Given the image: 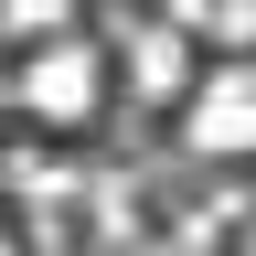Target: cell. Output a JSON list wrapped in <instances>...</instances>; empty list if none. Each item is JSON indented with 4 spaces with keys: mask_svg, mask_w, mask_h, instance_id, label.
<instances>
[{
    "mask_svg": "<svg viewBox=\"0 0 256 256\" xmlns=\"http://www.w3.org/2000/svg\"><path fill=\"white\" fill-rule=\"evenodd\" d=\"M11 107L32 128H86L96 107H107V54L86 43V32H64V43H32L22 75H11Z\"/></svg>",
    "mask_w": 256,
    "mask_h": 256,
    "instance_id": "cell-1",
    "label": "cell"
},
{
    "mask_svg": "<svg viewBox=\"0 0 256 256\" xmlns=\"http://www.w3.org/2000/svg\"><path fill=\"white\" fill-rule=\"evenodd\" d=\"M182 139H192V160H246V150H256V64H246V54L214 64V75L192 86Z\"/></svg>",
    "mask_w": 256,
    "mask_h": 256,
    "instance_id": "cell-2",
    "label": "cell"
},
{
    "mask_svg": "<svg viewBox=\"0 0 256 256\" xmlns=\"http://www.w3.org/2000/svg\"><path fill=\"white\" fill-rule=\"evenodd\" d=\"M118 75H128V96H139V107H171V96L192 107V86H203V75H192V32H182V22H150L139 43H128Z\"/></svg>",
    "mask_w": 256,
    "mask_h": 256,
    "instance_id": "cell-3",
    "label": "cell"
},
{
    "mask_svg": "<svg viewBox=\"0 0 256 256\" xmlns=\"http://www.w3.org/2000/svg\"><path fill=\"white\" fill-rule=\"evenodd\" d=\"M11 182H22V203H32V214H54L64 192H75V171H64V160H43V150H11Z\"/></svg>",
    "mask_w": 256,
    "mask_h": 256,
    "instance_id": "cell-4",
    "label": "cell"
},
{
    "mask_svg": "<svg viewBox=\"0 0 256 256\" xmlns=\"http://www.w3.org/2000/svg\"><path fill=\"white\" fill-rule=\"evenodd\" d=\"M75 32V0H11V43L32 54V43H64Z\"/></svg>",
    "mask_w": 256,
    "mask_h": 256,
    "instance_id": "cell-5",
    "label": "cell"
},
{
    "mask_svg": "<svg viewBox=\"0 0 256 256\" xmlns=\"http://www.w3.org/2000/svg\"><path fill=\"white\" fill-rule=\"evenodd\" d=\"M128 256H171V246H128Z\"/></svg>",
    "mask_w": 256,
    "mask_h": 256,
    "instance_id": "cell-6",
    "label": "cell"
},
{
    "mask_svg": "<svg viewBox=\"0 0 256 256\" xmlns=\"http://www.w3.org/2000/svg\"><path fill=\"white\" fill-rule=\"evenodd\" d=\"M246 256H256V235H246Z\"/></svg>",
    "mask_w": 256,
    "mask_h": 256,
    "instance_id": "cell-7",
    "label": "cell"
}]
</instances>
